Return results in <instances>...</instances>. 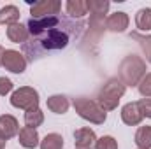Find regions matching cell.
<instances>
[{"instance_id":"6da1fadb","label":"cell","mask_w":151,"mask_h":149,"mask_svg":"<svg viewBox=\"0 0 151 149\" xmlns=\"http://www.w3.org/2000/svg\"><path fill=\"white\" fill-rule=\"evenodd\" d=\"M146 75V60H142L137 54H128L121 60L118 69V79L125 86H139L142 77Z\"/></svg>"},{"instance_id":"7a4b0ae2","label":"cell","mask_w":151,"mask_h":149,"mask_svg":"<svg viewBox=\"0 0 151 149\" xmlns=\"http://www.w3.org/2000/svg\"><path fill=\"white\" fill-rule=\"evenodd\" d=\"M34 40H37L39 42V49L34 53V56L30 58L32 62L40 56V53H44V51H58V49H65L67 46H69V42H70V35L67 34V32H63V30H60V28H51V30H47V32H44V34H40L39 37H34L32 39V42Z\"/></svg>"},{"instance_id":"3957f363","label":"cell","mask_w":151,"mask_h":149,"mask_svg":"<svg viewBox=\"0 0 151 149\" xmlns=\"http://www.w3.org/2000/svg\"><path fill=\"white\" fill-rule=\"evenodd\" d=\"M127 91V86L118 79V77H111L106 81V84L100 88L99 91V97H97V102L99 105L104 109V111H114L121 100V97L125 95Z\"/></svg>"},{"instance_id":"277c9868","label":"cell","mask_w":151,"mask_h":149,"mask_svg":"<svg viewBox=\"0 0 151 149\" xmlns=\"http://www.w3.org/2000/svg\"><path fill=\"white\" fill-rule=\"evenodd\" d=\"M74 109L79 114V117H83L84 121H90L93 125H104L107 119V112L104 111L97 100L86 98V97H79L74 98Z\"/></svg>"},{"instance_id":"5b68a950","label":"cell","mask_w":151,"mask_h":149,"mask_svg":"<svg viewBox=\"0 0 151 149\" xmlns=\"http://www.w3.org/2000/svg\"><path fill=\"white\" fill-rule=\"evenodd\" d=\"M39 91L32 86H21L18 90L12 91L11 95V105L16 107V109H21V111H32V109H37L39 107Z\"/></svg>"},{"instance_id":"8992f818","label":"cell","mask_w":151,"mask_h":149,"mask_svg":"<svg viewBox=\"0 0 151 149\" xmlns=\"http://www.w3.org/2000/svg\"><path fill=\"white\" fill-rule=\"evenodd\" d=\"M62 11V2L60 0H39L30 4V14L32 19H40V18H51L58 16Z\"/></svg>"},{"instance_id":"52a82bcc","label":"cell","mask_w":151,"mask_h":149,"mask_svg":"<svg viewBox=\"0 0 151 149\" xmlns=\"http://www.w3.org/2000/svg\"><path fill=\"white\" fill-rule=\"evenodd\" d=\"M2 67L12 74H23L27 69V58H25V54H21L16 49H5Z\"/></svg>"},{"instance_id":"ba28073f","label":"cell","mask_w":151,"mask_h":149,"mask_svg":"<svg viewBox=\"0 0 151 149\" xmlns=\"http://www.w3.org/2000/svg\"><path fill=\"white\" fill-rule=\"evenodd\" d=\"M74 144H76V149H95L97 135L88 126L79 128V130L74 132Z\"/></svg>"},{"instance_id":"9c48e42d","label":"cell","mask_w":151,"mask_h":149,"mask_svg":"<svg viewBox=\"0 0 151 149\" xmlns=\"http://www.w3.org/2000/svg\"><path fill=\"white\" fill-rule=\"evenodd\" d=\"M18 133H19L18 119L11 114H2L0 116V139H4L7 142L9 139H12Z\"/></svg>"},{"instance_id":"30bf717a","label":"cell","mask_w":151,"mask_h":149,"mask_svg":"<svg viewBox=\"0 0 151 149\" xmlns=\"http://www.w3.org/2000/svg\"><path fill=\"white\" fill-rule=\"evenodd\" d=\"M128 23H130V18L127 12L123 11H118L111 14L107 19H106V28L113 34H123L127 28H128Z\"/></svg>"},{"instance_id":"8fae6325","label":"cell","mask_w":151,"mask_h":149,"mask_svg":"<svg viewBox=\"0 0 151 149\" xmlns=\"http://www.w3.org/2000/svg\"><path fill=\"white\" fill-rule=\"evenodd\" d=\"M142 117H144V116H142V112L139 109L137 102H130V104L123 105V109H121V121H123L125 125H128V126H137V125H141Z\"/></svg>"},{"instance_id":"7c38bea8","label":"cell","mask_w":151,"mask_h":149,"mask_svg":"<svg viewBox=\"0 0 151 149\" xmlns=\"http://www.w3.org/2000/svg\"><path fill=\"white\" fill-rule=\"evenodd\" d=\"M18 139H19V144L27 149H35L40 144V139H39V133L35 128H28V126H23L18 133Z\"/></svg>"},{"instance_id":"4fadbf2b","label":"cell","mask_w":151,"mask_h":149,"mask_svg":"<svg viewBox=\"0 0 151 149\" xmlns=\"http://www.w3.org/2000/svg\"><path fill=\"white\" fill-rule=\"evenodd\" d=\"M46 105L47 109L55 114H65L70 107V102L65 95H51L47 100H46Z\"/></svg>"},{"instance_id":"5bb4252c","label":"cell","mask_w":151,"mask_h":149,"mask_svg":"<svg viewBox=\"0 0 151 149\" xmlns=\"http://www.w3.org/2000/svg\"><path fill=\"white\" fill-rule=\"evenodd\" d=\"M28 28L23 27L21 23H14V25H9L7 27V39L14 44H27V39H28Z\"/></svg>"},{"instance_id":"9a60e30c","label":"cell","mask_w":151,"mask_h":149,"mask_svg":"<svg viewBox=\"0 0 151 149\" xmlns=\"http://www.w3.org/2000/svg\"><path fill=\"white\" fill-rule=\"evenodd\" d=\"M65 9H67L69 16L81 19L88 14V2L86 0H69L65 4Z\"/></svg>"},{"instance_id":"2e32d148","label":"cell","mask_w":151,"mask_h":149,"mask_svg":"<svg viewBox=\"0 0 151 149\" xmlns=\"http://www.w3.org/2000/svg\"><path fill=\"white\" fill-rule=\"evenodd\" d=\"M135 27L139 32H151V7L139 9L135 14Z\"/></svg>"},{"instance_id":"e0dca14e","label":"cell","mask_w":151,"mask_h":149,"mask_svg":"<svg viewBox=\"0 0 151 149\" xmlns=\"http://www.w3.org/2000/svg\"><path fill=\"white\" fill-rule=\"evenodd\" d=\"M19 21V9L16 5H5L0 9V25H14Z\"/></svg>"},{"instance_id":"ac0fdd59","label":"cell","mask_w":151,"mask_h":149,"mask_svg":"<svg viewBox=\"0 0 151 149\" xmlns=\"http://www.w3.org/2000/svg\"><path fill=\"white\" fill-rule=\"evenodd\" d=\"M134 142L137 144L139 149H151V126H139V130L135 132Z\"/></svg>"},{"instance_id":"d6986e66","label":"cell","mask_w":151,"mask_h":149,"mask_svg":"<svg viewBox=\"0 0 151 149\" xmlns=\"http://www.w3.org/2000/svg\"><path fill=\"white\" fill-rule=\"evenodd\" d=\"M88 2V12L90 16H100V18H106L111 4L107 0H86Z\"/></svg>"},{"instance_id":"ffe728a7","label":"cell","mask_w":151,"mask_h":149,"mask_svg":"<svg viewBox=\"0 0 151 149\" xmlns=\"http://www.w3.org/2000/svg\"><path fill=\"white\" fill-rule=\"evenodd\" d=\"M130 39H134V40H137L139 42V46H141V49H142V53H144V56H146V62L151 63V35H142V34H139V32H132L130 34Z\"/></svg>"},{"instance_id":"44dd1931","label":"cell","mask_w":151,"mask_h":149,"mask_svg":"<svg viewBox=\"0 0 151 149\" xmlns=\"http://www.w3.org/2000/svg\"><path fill=\"white\" fill-rule=\"evenodd\" d=\"M39 146L40 149H63V137L60 133H47Z\"/></svg>"},{"instance_id":"7402d4cb","label":"cell","mask_w":151,"mask_h":149,"mask_svg":"<svg viewBox=\"0 0 151 149\" xmlns=\"http://www.w3.org/2000/svg\"><path fill=\"white\" fill-rule=\"evenodd\" d=\"M42 123H44V112L40 111L39 107L25 112V125L28 128H35L37 130V126H40Z\"/></svg>"},{"instance_id":"603a6c76","label":"cell","mask_w":151,"mask_h":149,"mask_svg":"<svg viewBox=\"0 0 151 149\" xmlns=\"http://www.w3.org/2000/svg\"><path fill=\"white\" fill-rule=\"evenodd\" d=\"M95 149H118V140L111 135H104V137L97 139Z\"/></svg>"},{"instance_id":"cb8c5ba5","label":"cell","mask_w":151,"mask_h":149,"mask_svg":"<svg viewBox=\"0 0 151 149\" xmlns=\"http://www.w3.org/2000/svg\"><path fill=\"white\" fill-rule=\"evenodd\" d=\"M139 93L144 97V98H151V72H148V74L142 77V81L139 82Z\"/></svg>"},{"instance_id":"d4e9b609","label":"cell","mask_w":151,"mask_h":149,"mask_svg":"<svg viewBox=\"0 0 151 149\" xmlns=\"http://www.w3.org/2000/svg\"><path fill=\"white\" fill-rule=\"evenodd\" d=\"M12 88H14V84L9 77H0V97L9 95L12 91Z\"/></svg>"},{"instance_id":"484cf974","label":"cell","mask_w":151,"mask_h":149,"mask_svg":"<svg viewBox=\"0 0 151 149\" xmlns=\"http://www.w3.org/2000/svg\"><path fill=\"white\" fill-rule=\"evenodd\" d=\"M137 105H139V109L142 112V116L151 119V98H141L137 102Z\"/></svg>"},{"instance_id":"4316f807","label":"cell","mask_w":151,"mask_h":149,"mask_svg":"<svg viewBox=\"0 0 151 149\" xmlns=\"http://www.w3.org/2000/svg\"><path fill=\"white\" fill-rule=\"evenodd\" d=\"M4 53H5V49H4V46H0V67H2V60H4Z\"/></svg>"},{"instance_id":"83f0119b","label":"cell","mask_w":151,"mask_h":149,"mask_svg":"<svg viewBox=\"0 0 151 149\" xmlns=\"http://www.w3.org/2000/svg\"><path fill=\"white\" fill-rule=\"evenodd\" d=\"M0 149H5V140L4 139H0Z\"/></svg>"},{"instance_id":"f1b7e54d","label":"cell","mask_w":151,"mask_h":149,"mask_svg":"<svg viewBox=\"0 0 151 149\" xmlns=\"http://www.w3.org/2000/svg\"><path fill=\"white\" fill-rule=\"evenodd\" d=\"M137 149H139V148H137Z\"/></svg>"}]
</instances>
